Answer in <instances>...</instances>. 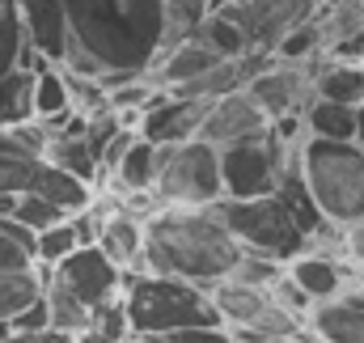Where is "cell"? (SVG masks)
<instances>
[{
    "label": "cell",
    "mask_w": 364,
    "mask_h": 343,
    "mask_svg": "<svg viewBox=\"0 0 364 343\" xmlns=\"http://www.w3.org/2000/svg\"><path fill=\"white\" fill-rule=\"evenodd\" d=\"M68 43L60 56L64 73L114 85L132 73H149L166 47L161 0H60Z\"/></svg>",
    "instance_id": "obj_1"
},
{
    "label": "cell",
    "mask_w": 364,
    "mask_h": 343,
    "mask_svg": "<svg viewBox=\"0 0 364 343\" xmlns=\"http://www.w3.org/2000/svg\"><path fill=\"white\" fill-rule=\"evenodd\" d=\"M242 255L246 250L229 238L212 208H153L144 216V250L136 271L212 288L229 280Z\"/></svg>",
    "instance_id": "obj_2"
},
{
    "label": "cell",
    "mask_w": 364,
    "mask_h": 343,
    "mask_svg": "<svg viewBox=\"0 0 364 343\" xmlns=\"http://www.w3.org/2000/svg\"><path fill=\"white\" fill-rule=\"evenodd\" d=\"M212 216L229 229V238L246 250V255L263 258H292L305 246V233L318 221V212L309 208V199L301 195V182H284L275 195H259V199H216L208 204Z\"/></svg>",
    "instance_id": "obj_3"
},
{
    "label": "cell",
    "mask_w": 364,
    "mask_h": 343,
    "mask_svg": "<svg viewBox=\"0 0 364 343\" xmlns=\"http://www.w3.org/2000/svg\"><path fill=\"white\" fill-rule=\"evenodd\" d=\"M296 182L322 225L352 229L364 221V144L305 136L296 153Z\"/></svg>",
    "instance_id": "obj_4"
},
{
    "label": "cell",
    "mask_w": 364,
    "mask_h": 343,
    "mask_svg": "<svg viewBox=\"0 0 364 343\" xmlns=\"http://www.w3.org/2000/svg\"><path fill=\"white\" fill-rule=\"evenodd\" d=\"M123 314L132 327V339H149V335H166V331H182V327H216V310L208 288L182 284V280H166V275H144L132 271L123 275Z\"/></svg>",
    "instance_id": "obj_5"
},
{
    "label": "cell",
    "mask_w": 364,
    "mask_h": 343,
    "mask_svg": "<svg viewBox=\"0 0 364 343\" xmlns=\"http://www.w3.org/2000/svg\"><path fill=\"white\" fill-rule=\"evenodd\" d=\"M153 204L157 208H208L225 195L220 186V149L191 136L178 144H157L153 174Z\"/></svg>",
    "instance_id": "obj_6"
},
{
    "label": "cell",
    "mask_w": 364,
    "mask_h": 343,
    "mask_svg": "<svg viewBox=\"0 0 364 343\" xmlns=\"http://www.w3.org/2000/svg\"><path fill=\"white\" fill-rule=\"evenodd\" d=\"M296 153L301 144H279L272 127L263 136H250L242 144L220 149V199H259L275 195L284 182L296 178Z\"/></svg>",
    "instance_id": "obj_7"
},
{
    "label": "cell",
    "mask_w": 364,
    "mask_h": 343,
    "mask_svg": "<svg viewBox=\"0 0 364 343\" xmlns=\"http://www.w3.org/2000/svg\"><path fill=\"white\" fill-rule=\"evenodd\" d=\"M318 9H322L318 0H229V4L216 9V13H225V17L237 26L246 51H267V56H272L275 43H279L292 26L309 21Z\"/></svg>",
    "instance_id": "obj_8"
},
{
    "label": "cell",
    "mask_w": 364,
    "mask_h": 343,
    "mask_svg": "<svg viewBox=\"0 0 364 343\" xmlns=\"http://www.w3.org/2000/svg\"><path fill=\"white\" fill-rule=\"evenodd\" d=\"M305 331L314 343H364V275H348L339 292L314 301L305 314Z\"/></svg>",
    "instance_id": "obj_9"
},
{
    "label": "cell",
    "mask_w": 364,
    "mask_h": 343,
    "mask_svg": "<svg viewBox=\"0 0 364 343\" xmlns=\"http://www.w3.org/2000/svg\"><path fill=\"white\" fill-rule=\"evenodd\" d=\"M51 284H60L68 297H77L85 310H93V305H102V301L123 292V271L97 246H77L68 258H60L51 267Z\"/></svg>",
    "instance_id": "obj_10"
},
{
    "label": "cell",
    "mask_w": 364,
    "mask_h": 343,
    "mask_svg": "<svg viewBox=\"0 0 364 343\" xmlns=\"http://www.w3.org/2000/svg\"><path fill=\"white\" fill-rule=\"evenodd\" d=\"M267 127H272V119L250 97V89L242 85V89H229V93L208 102L203 123H199V140H208L212 149H229V144H242L250 136H263Z\"/></svg>",
    "instance_id": "obj_11"
},
{
    "label": "cell",
    "mask_w": 364,
    "mask_h": 343,
    "mask_svg": "<svg viewBox=\"0 0 364 343\" xmlns=\"http://www.w3.org/2000/svg\"><path fill=\"white\" fill-rule=\"evenodd\" d=\"M309 68H314V64H284V60H272L259 77L246 81V89H250V97L263 106V115L275 123V119L301 115V110L314 102Z\"/></svg>",
    "instance_id": "obj_12"
},
{
    "label": "cell",
    "mask_w": 364,
    "mask_h": 343,
    "mask_svg": "<svg viewBox=\"0 0 364 343\" xmlns=\"http://www.w3.org/2000/svg\"><path fill=\"white\" fill-rule=\"evenodd\" d=\"M203 110L208 102H191V97H174L161 89V97L140 115L136 132L153 144H178V140H191L199 136V123H203Z\"/></svg>",
    "instance_id": "obj_13"
},
{
    "label": "cell",
    "mask_w": 364,
    "mask_h": 343,
    "mask_svg": "<svg viewBox=\"0 0 364 343\" xmlns=\"http://www.w3.org/2000/svg\"><path fill=\"white\" fill-rule=\"evenodd\" d=\"M93 246L110 258L123 275H132V271L140 267V250H144V216L119 199V204L106 212V221H102Z\"/></svg>",
    "instance_id": "obj_14"
},
{
    "label": "cell",
    "mask_w": 364,
    "mask_h": 343,
    "mask_svg": "<svg viewBox=\"0 0 364 343\" xmlns=\"http://www.w3.org/2000/svg\"><path fill=\"white\" fill-rule=\"evenodd\" d=\"M17 13H21V30H26L30 56H43L51 64H60L64 43H68L64 4L60 0H17Z\"/></svg>",
    "instance_id": "obj_15"
},
{
    "label": "cell",
    "mask_w": 364,
    "mask_h": 343,
    "mask_svg": "<svg viewBox=\"0 0 364 343\" xmlns=\"http://www.w3.org/2000/svg\"><path fill=\"white\" fill-rule=\"evenodd\" d=\"M30 119H38L47 132L60 127L68 115H73V102H68V81H64V68L43 60V56H30Z\"/></svg>",
    "instance_id": "obj_16"
},
{
    "label": "cell",
    "mask_w": 364,
    "mask_h": 343,
    "mask_svg": "<svg viewBox=\"0 0 364 343\" xmlns=\"http://www.w3.org/2000/svg\"><path fill=\"white\" fill-rule=\"evenodd\" d=\"M284 275L305 292V301H326L331 292H339V284L352 275V267L335 255H318V250H296L292 258H284Z\"/></svg>",
    "instance_id": "obj_17"
},
{
    "label": "cell",
    "mask_w": 364,
    "mask_h": 343,
    "mask_svg": "<svg viewBox=\"0 0 364 343\" xmlns=\"http://www.w3.org/2000/svg\"><path fill=\"white\" fill-rule=\"evenodd\" d=\"M309 89L318 102H339V106L356 110V106H364V64L318 56L309 68Z\"/></svg>",
    "instance_id": "obj_18"
},
{
    "label": "cell",
    "mask_w": 364,
    "mask_h": 343,
    "mask_svg": "<svg viewBox=\"0 0 364 343\" xmlns=\"http://www.w3.org/2000/svg\"><path fill=\"white\" fill-rule=\"evenodd\" d=\"M26 191H30V195H38V199H47V204H55V208H64L68 216H73V212H81V208L93 199L90 182H81L77 174L60 170V166H51V162H38V166H34L30 182H26ZM26 191H21V195H26Z\"/></svg>",
    "instance_id": "obj_19"
},
{
    "label": "cell",
    "mask_w": 364,
    "mask_h": 343,
    "mask_svg": "<svg viewBox=\"0 0 364 343\" xmlns=\"http://www.w3.org/2000/svg\"><path fill=\"white\" fill-rule=\"evenodd\" d=\"M51 280V267L34 263L26 271H0V327H9L17 314H26Z\"/></svg>",
    "instance_id": "obj_20"
},
{
    "label": "cell",
    "mask_w": 364,
    "mask_h": 343,
    "mask_svg": "<svg viewBox=\"0 0 364 343\" xmlns=\"http://www.w3.org/2000/svg\"><path fill=\"white\" fill-rule=\"evenodd\" d=\"M43 162L60 166V170L77 174L81 182L102 186V170H97V153L85 144V136H64V132H47V153Z\"/></svg>",
    "instance_id": "obj_21"
},
{
    "label": "cell",
    "mask_w": 364,
    "mask_h": 343,
    "mask_svg": "<svg viewBox=\"0 0 364 343\" xmlns=\"http://www.w3.org/2000/svg\"><path fill=\"white\" fill-rule=\"evenodd\" d=\"M301 123H305V136H318V140H356V110L339 106V102L314 97L301 110Z\"/></svg>",
    "instance_id": "obj_22"
},
{
    "label": "cell",
    "mask_w": 364,
    "mask_h": 343,
    "mask_svg": "<svg viewBox=\"0 0 364 343\" xmlns=\"http://www.w3.org/2000/svg\"><path fill=\"white\" fill-rule=\"evenodd\" d=\"M314 26L322 34V51L352 38V34H364V0H335V4H322L314 13Z\"/></svg>",
    "instance_id": "obj_23"
},
{
    "label": "cell",
    "mask_w": 364,
    "mask_h": 343,
    "mask_svg": "<svg viewBox=\"0 0 364 343\" xmlns=\"http://www.w3.org/2000/svg\"><path fill=\"white\" fill-rule=\"evenodd\" d=\"M132 339V327H127V314H123V297H110L102 305H93L77 343H127Z\"/></svg>",
    "instance_id": "obj_24"
},
{
    "label": "cell",
    "mask_w": 364,
    "mask_h": 343,
    "mask_svg": "<svg viewBox=\"0 0 364 343\" xmlns=\"http://www.w3.org/2000/svg\"><path fill=\"white\" fill-rule=\"evenodd\" d=\"M191 38H195V43H203L216 60H237V56H246V43H242L237 26H233L225 13H203V17L195 21Z\"/></svg>",
    "instance_id": "obj_25"
},
{
    "label": "cell",
    "mask_w": 364,
    "mask_h": 343,
    "mask_svg": "<svg viewBox=\"0 0 364 343\" xmlns=\"http://www.w3.org/2000/svg\"><path fill=\"white\" fill-rule=\"evenodd\" d=\"M26 64H30V47H26L17 0H0V77L13 68H26Z\"/></svg>",
    "instance_id": "obj_26"
},
{
    "label": "cell",
    "mask_w": 364,
    "mask_h": 343,
    "mask_svg": "<svg viewBox=\"0 0 364 343\" xmlns=\"http://www.w3.org/2000/svg\"><path fill=\"white\" fill-rule=\"evenodd\" d=\"M43 310H47V327H51V331H68V335H81V327H85V318H90V310H85L77 297H68L60 284H51V280H47V288H43Z\"/></svg>",
    "instance_id": "obj_27"
},
{
    "label": "cell",
    "mask_w": 364,
    "mask_h": 343,
    "mask_svg": "<svg viewBox=\"0 0 364 343\" xmlns=\"http://www.w3.org/2000/svg\"><path fill=\"white\" fill-rule=\"evenodd\" d=\"M272 56H275V60H284V64H314V60L322 56V34H318L314 17H309V21H301V26H292V30L275 43Z\"/></svg>",
    "instance_id": "obj_28"
},
{
    "label": "cell",
    "mask_w": 364,
    "mask_h": 343,
    "mask_svg": "<svg viewBox=\"0 0 364 343\" xmlns=\"http://www.w3.org/2000/svg\"><path fill=\"white\" fill-rule=\"evenodd\" d=\"M30 119V68H13L0 77V127Z\"/></svg>",
    "instance_id": "obj_29"
},
{
    "label": "cell",
    "mask_w": 364,
    "mask_h": 343,
    "mask_svg": "<svg viewBox=\"0 0 364 343\" xmlns=\"http://www.w3.org/2000/svg\"><path fill=\"white\" fill-rule=\"evenodd\" d=\"M9 221H13V225H21V229H26V233L34 238L38 229H47V225H60V221H68V212L26 191V195H17V199H13V212H9Z\"/></svg>",
    "instance_id": "obj_30"
},
{
    "label": "cell",
    "mask_w": 364,
    "mask_h": 343,
    "mask_svg": "<svg viewBox=\"0 0 364 343\" xmlns=\"http://www.w3.org/2000/svg\"><path fill=\"white\" fill-rule=\"evenodd\" d=\"M26 267H34V238L9 216H0V271H26Z\"/></svg>",
    "instance_id": "obj_31"
},
{
    "label": "cell",
    "mask_w": 364,
    "mask_h": 343,
    "mask_svg": "<svg viewBox=\"0 0 364 343\" xmlns=\"http://www.w3.org/2000/svg\"><path fill=\"white\" fill-rule=\"evenodd\" d=\"M77 246H81V242H77V233H73V225H68V221L47 225V229H38V233H34V263L55 267L60 258H68Z\"/></svg>",
    "instance_id": "obj_32"
},
{
    "label": "cell",
    "mask_w": 364,
    "mask_h": 343,
    "mask_svg": "<svg viewBox=\"0 0 364 343\" xmlns=\"http://www.w3.org/2000/svg\"><path fill=\"white\" fill-rule=\"evenodd\" d=\"M140 343H237L229 327H182V331H166V335H149Z\"/></svg>",
    "instance_id": "obj_33"
},
{
    "label": "cell",
    "mask_w": 364,
    "mask_h": 343,
    "mask_svg": "<svg viewBox=\"0 0 364 343\" xmlns=\"http://www.w3.org/2000/svg\"><path fill=\"white\" fill-rule=\"evenodd\" d=\"M43 339V331H21V327H4V335L0 343H38Z\"/></svg>",
    "instance_id": "obj_34"
},
{
    "label": "cell",
    "mask_w": 364,
    "mask_h": 343,
    "mask_svg": "<svg viewBox=\"0 0 364 343\" xmlns=\"http://www.w3.org/2000/svg\"><path fill=\"white\" fill-rule=\"evenodd\" d=\"M38 343H77V335H68V331H51V327H47Z\"/></svg>",
    "instance_id": "obj_35"
},
{
    "label": "cell",
    "mask_w": 364,
    "mask_h": 343,
    "mask_svg": "<svg viewBox=\"0 0 364 343\" xmlns=\"http://www.w3.org/2000/svg\"><path fill=\"white\" fill-rule=\"evenodd\" d=\"M13 199H17V195H0V216H9V212H13Z\"/></svg>",
    "instance_id": "obj_36"
},
{
    "label": "cell",
    "mask_w": 364,
    "mask_h": 343,
    "mask_svg": "<svg viewBox=\"0 0 364 343\" xmlns=\"http://www.w3.org/2000/svg\"><path fill=\"white\" fill-rule=\"evenodd\" d=\"M229 0H208V13H216V9H225Z\"/></svg>",
    "instance_id": "obj_37"
},
{
    "label": "cell",
    "mask_w": 364,
    "mask_h": 343,
    "mask_svg": "<svg viewBox=\"0 0 364 343\" xmlns=\"http://www.w3.org/2000/svg\"><path fill=\"white\" fill-rule=\"evenodd\" d=\"M127 343H140V339H127Z\"/></svg>",
    "instance_id": "obj_38"
},
{
    "label": "cell",
    "mask_w": 364,
    "mask_h": 343,
    "mask_svg": "<svg viewBox=\"0 0 364 343\" xmlns=\"http://www.w3.org/2000/svg\"><path fill=\"white\" fill-rule=\"evenodd\" d=\"M0 335H4V327H0Z\"/></svg>",
    "instance_id": "obj_39"
},
{
    "label": "cell",
    "mask_w": 364,
    "mask_h": 343,
    "mask_svg": "<svg viewBox=\"0 0 364 343\" xmlns=\"http://www.w3.org/2000/svg\"><path fill=\"white\" fill-rule=\"evenodd\" d=\"M360 64H364V60H360Z\"/></svg>",
    "instance_id": "obj_40"
}]
</instances>
